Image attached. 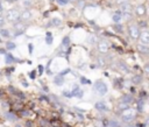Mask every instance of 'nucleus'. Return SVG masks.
Returning a JSON list of instances; mask_svg holds the SVG:
<instances>
[{"label": "nucleus", "mask_w": 149, "mask_h": 127, "mask_svg": "<svg viewBox=\"0 0 149 127\" xmlns=\"http://www.w3.org/2000/svg\"><path fill=\"white\" fill-rule=\"evenodd\" d=\"M1 10H2V8H1V7H0V17H1Z\"/></svg>", "instance_id": "obj_44"}, {"label": "nucleus", "mask_w": 149, "mask_h": 127, "mask_svg": "<svg viewBox=\"0 0 149 127\" xmlns=\"http://www.w3.org/2000/svg\"><path fill=\"white\" fill-rule=\"evenodd\" d=\"M138 39H140V42H141L142 44L148 46V44H149V32H148V30L140 32L139 37H138Z\"/></svg>", "instance_id": "obj_5"}, {"label": "nucleus", "mask_w": 149, "mask_h": 127, "mask_svg": "<svg viewBox=\"0 0 149 127\" xmlns=\"http://www.w3.org/2000/svg\"><path fill=\"white\" fill-rule=\"evenodd\" d=\"M120 10H121V14L122 13H130V11H132V5L128 4V3L122 4V5H120Z\"/></svg>", "instance_id": "obj_9"}, {"label": "nucleus", "mask_w": 149, "mask_h": 127, "mask_svg": "<svg viewBox=\"0 0 149 127\" xmlns=\"http://www.w3.org/2000/svg\"><path fill=\"white\" fill-rule=\"evenodd\" d=\"M94 106H96V108H97V110H98V111H102V112H106V111L108 110V108H107V105H106L105 101H97Z\"/></svg>", "instance_id": "obj_8"}, {"label": "nucleus", "mask_w": 149, "mask_h": 127, "mask_svg": "<svg viewBox=\"0 0 149 127\" xmlns=\"http://www.w3.org/2000/svg\"><path fill=\"white\" fill-rule=\"evenodd\" d=\"M141 80H142V77L140 76V75H138V76H135L134 78H133V82H134V84H139Z\"/></svg>", "instance_id": "obj_26"}, {"label": "nucleus", "mask_w": 149, "mask_h": 127, "mask_svg": "<svg viewBox=\"0 0 149 127\" xmlns=\"http://www.w3.org/2000/svg\"><path fill=\"white\" fill-rule=\"evenodd\" d=\"M138 49H139L140 53L144 54V55H147V54H148V51H149L148 46H146V44H142V43H140L139 46H138Z\"/></svg>", "instance_id": "obj_14"}, {"label": "nucleus", "mask_w": 149, "mask_h": 127, "mask_svg": "<svg viewBox=\"0 0 149 127\" xmlns=\"http://www.w3.org/2000/svg\"><path fill=\"white\" fill-rule=\"evenodd\" d=\"M27 29V26L24 24V22H16V24L14 25V30H15V36H19L21 34H24Z\"/></svg>", "instance_id": "obj_4"}, {"label": "nucleus", "mask_w": 149, "mask_h": 127, "mask_svg": "<svg viewBox=\"0 0 149 127\" xmlns=\"http://www.w3.org/2000/svg\"><path fill=\"white\" fill-rule=\"evenodd\" d=\"M14 62V57L12 54H6V63L7 64H12Z\"/></svg>", "instance_id": "obj_17"}, {"label": "nucleus", "mask_w": 149, "mask_h": 127, "mask_svg": "<svg viewBox=\"0 0 149 127\" xmlns=\"http://www.w3.org/2000/svg\"><path fill=\"white\" fill-rule=\"evenodd\" d=\"M68 1H74V0H68Z\"/></svg>", "instance_id": "obj_45"}, {"label": "nucleus", "mask_w": 149, "mask_h": 127, "mask_svg": "<svg viewBox=\"0 0 149 127\" xmlns=\"http://www.w3.org/2000/svg\"><path fill=\"white\" fill-rule=\"evenodd\" d=\"M113 29L115 30V32H119V33H120V32H122V26H120V25H115V26H113Z\"/></svg>", "instance_id": "obj_27"}, {"label": "nucleus", "mask_w": 149, "mask_h": 127, "mask_svg": "<svg viewBox=\"0 0 149 127\" xmlns=\"http://www.w3.org/2000/svg\"><path fill=\"white\" fill-rule=\"evenodd\" d=\"M38 72H40L38 75H42V74H43V67H42V65H40V67H38Z\"/></svg>", "instance_id": "obj_38"}, {"label": "nucleus", "mask_w": 149, "mask_h": 127, "mask_svg": "<svg viewBox=\"0 0 149 127\" xmlns=\"http://www.w3.org/2000/svg\"><path fill=\"white\" fill-rule=\"evenodd\" d=\"M29 50H30V53L33 51V44H29Z\"/></svg>", "instance_id": "obj_41"}, {"label": "nucleus", "mask_w": 149, "mask_h": 127, "mask_svg": "<svg viewBox=\"0 0 149 127\" xmlns=\"http://www.w3.org/2000/svg\"><path fill=\"white\" fill-rule=\"evenodd\" d=\"M119 68H120L122 71H125V72H128V67H127V65L124 63V62H119Z\"/></svg>", "instance_id": "obj_20"}, {"label": "nucleus", "mask_w": 149, "mask_h": 127, "mask_svg": "<svg viewBox=\"0 0 149 127\" xmlns=\"http://www.w3.org/2000/svg\"><path fill=\"white\" fill-rule=\"evenodd\" d=\"M71 96H74V97L80 98L82 96H83V91H82L80 89H79V87L77 86V85H74V90H72Z\"/></svg>", "instance_id": "obj_13"}, {"label": "nucleus", "mask_w": 149, "mask_h": 127, "mask_svg": "<svg viewBox=\"0 0 149 127\" xmlns=\"http://www.w3.org/2000/svg\"><path fill=\"white\" fill-rule=\"evenodd\" d=\"M128 107H129L128 104L124 103V101H121V103L119 104V108H120L121 111H124V110H128Z\"/></svg>", "instance_id": "obj_22"}, {"label": "nucleus", "mask_w": 149, "mask_h": 127, "mask_svg": "<svg viewBox=\"0 0 149 127\" xmlns=\"http://www.w3.org/2000/svg\"><path fill=\"white\" fill-rule=\"evenodd\" d=\"M144 74H146V75L149 74V63L144 64Z\"/></svg>", "instance_id": "obj_32"}, {"label": "nucleus", "mask_w": 149, "mask_h": 127, "mask_svg": "<svg viewBox=\"0 0 149 127\" xmlns=\"http://www.w3.org/2000/svg\"><path fill=\"white\" fill-rule=\"evenodd\" d=\"M0 35L2 37H5V39H8L10 37V32L7 29H0Z\"/></svg>", "instance_id": "obj_18"}, {"label": "nucleus", "mask_w": 149, "mask_h": 127, "mask_svg": "<svg viewBox=\"0 0 149 127\" xmlns=\"http://www.w3.org/2000/svg\"><path fill=\"white\" fill-rule=\"evenodd\" d=\"M30 78H35V71L30 72Z\"/></svg>", "instance_id": "obj_40"}, {"label": "nucleus", "mask_w": 149, "mask_h": 127, "mask_svg": "<svg viewBox=\"0 0 149 127\" xmlns=\"http://www.w3.org/2000/svg\"><path fill=\"white\" fill-rule=\"evenodd\" d=\"M127 112H125L124 114H121V120L124 122H132L134 120V118H135V113L133 112V111H129V110H126Z\"/></svg>", "instance_id": "obj_3"}, {"label": "nucleus", "mask_w": 149, "mask_h": 127, "mask_svg": "<svg viewBox=\"0 0 149 127\" xmlns=\"http://www.w3.org/2000/svg\"><path fill=\"white\" fill-rule=\"evenodd\" d=\"M56 1H57V4L62 5V6H64V5H66V4L69 3L68 0H56Z\"/></svg>", "instance_id": "obj_29"}, {"label": "nucleus", "mask_w": 149, "mask_h": 127, "mask_svg": "<svg viewBox=\"0 0 149 127\" xmlns=\"http://www.w3.org/2000/svg\"><path fill=\"white\" fill-rule=\"evenodd\" d=\"M116 3H118L119 5H122V4L128 3V0H116Z\"/></svg>", "instance_id": "obj_35"}, {"label": "nucleus", "mask_w": 149, "mask_h": 127, "mask_svg": "<svg viewBox=\"0 0 149 127\" xmlns=\"http://www.w3.org/2000/svg\"><path fill=\"white\" fill-rule=\"evenodd\" d=\"M46 42H47V44L52 43V36H51V33H49V32L47 33V36H46Z\"/></svg>", "instance_id": "obj_21"}, {"label": "nucleus", "mask_w": 149, "mask_h": 127, "mask_svg": "<svg viewBox=\"0 0 149 127\" xmlns=\"http://www.w3.org/2000/svg\"><path fill=\"white\" fill-rule=\"evenodd\" d=\"M108 125H110V127H120V124L115 120H111L108 122Z\"/></svg>", "instance_id": "obj_25"}, {"label": "nucleus", "mask_w": 149, "mask_h": 127, "mask_svg": "<svg viewBox=\"0 0 149 127\" xmlns=\"http://www.w3.org/2000/svg\"><path fill=\"white\" fill-rule=\"evenodd\" d=\"M134 100V98H133V96L130 93H126V94H124L121 97V101H124V103H126V104H130L132 101Z\"/></svg>", "instance_id": "obj_11"}, {"label": "nucleus", "mask_w": 149, "mask_h": 127, "mask_svg": "<svg viewBox=\"0 0 149 127\" xmlns=\"http://www.w3.org/2000/svg\"><path fill=\"white\" fill-rule=\"evenodd\" d=\"M122 14H121V12H118L116 14H114L113 17H112V19H113V21H114L115 24H119L120 21H121V19H122Z\"/></svg>", "instance_id": "obj_15"}, {"label": "nucleus", "mask_w": 149, "mask_h": 127, "mask_svg": "<svg viewBox=\"0 0 149 127\" xmlns=\"http://www.w3.org/2000/svg\"><path fill=\"white\" fill-rule=\"evenodd\" d=\"M128 32H129V36L132 37L133 40H136V39L139 37L140 30H139V27L138 26H129Z\"/></svg>", "instance_id": "obj_6"}, {"label": "nucleus", "mask_w": 149, "mask_h": 127, "mask_svg": "<svg viewBox=\"0 0 149 127\" xmlns=\"http://www.w3.org/2000/svg\"><path fill=\"white\" fill-rule=\"evenodd\" d=\"M6 18L7 21H10V22H16L20 20V14L16 10H10L6 14Z\"/></svg>", "instance_id": "obj_2"}, {"label": "nucleus", "mask_w": 149, "mask_h": 127, "mask_svg": "<svg viewBox=\"0 0 149 127\" xmlns=\"http://www.w3.org/2000/svg\"><path fill=\"white\" fill-rule=\"evenodd\" d=\"M97 48H98V50L100 51L102 54H106L107 51H108V49H110V46H108V43L106 42V41H99L98 42V46H97Z\"/></svg>", "instance_id": "obj_7"}, {"label": "nucleus", "mask_w": 149, "mask_h": 127, "mask_svg": "<svg viewBox=\"0 0 149 127\" xmlns=\"http://www.w3.org/2000/svg\"><path fill=\"white\" fill-rule=\"evenodd\" d=\"M93 89H94V90L98 92V94H100V96H104V94L107 93V85H106L104 82H97V83H94Z\"/></svg>", "instance_id": "obj_1"}, {"label": "nucleus", "mask_w": 149, "mask_h": 127, "mask_svg": "<svg viewBox=\"0 0 149 127\" xmlns=\"http://www.w3.org/2000/svg\"><path fill=\"white\" fill-rule=\"evenodd\" d=\"M135 12H136V14H138L139 17H143V15L146 14V12H147L146 6H144V5H139V6L135 8Z\"/></svg>", "instance_id": "obj_10"}, {"label": "nucleus", "mask_w": 149, "mask_h": 127, "mask_svg": "<svg viewBox=\"0 0 149 127\" xmlns=\"http://www.w3.org/2000/svg\"><path fill=\"white\" fill-rule=\"evenodd\" d=\"M26 126L27 127H33V122H32V121H26Z\"/></svg>", "instance_id": "obj_39"}, {"label": "nucleus", "mask_w": 149, "mask_h": 127, "mask_svg": "<svg viewBox=\"0 0 149 127\" xmlns=\"http://www.w3.org/2000/svg\"><path fill=\"white\" fill-rule=\"evenodd\" d=\"M15 48H16L15 43H13V42H7V44H6V49H7V50H14Z\"/></svg>", "instance_id": "obj_19"}, {"label": "nucleus", "mask_w": 149, "mask_h": 127, "mask_svg": "<svg viewBox=\"0 0 149 127\" xmlns=\"http://www.w3.org/2000/svg\"><path fill=\"white\" fill-rule=\"evenodd\" d=\"M0 53H1V54H5V50H4V49H0Z\"/></svg>", "instance_id": "obj_43"}, {"label": "nucleus", "mask_w": 149, "mask_h": 127, "mask_svg": "<svg viewBox=\"0 0 149 127\" xmlns=\"http://www.w3.org/2000/svg\"><path fill=\"white\" fill-rule=\"evenodd\" d=\"M63 94H64L65 97H69V98H70V97H72V96H71V93H70L69 91H63Z\"/></svg>", "instance_id": "obj_34"}, {"label": "nucleus", "mask_w": 149, "mask_h": 127, "mask_svg": "<svg viewBox=\"0 0 149 127\" xmlns=\"http://www.w3.org/2000/svg\"><path fill=\"white\" fill-rule=\"evenodd\" d=\"M6 117L7 118H10V119H13V120H16V117H15V115H13L12 113H7Z\"/></svg>", "instance_id": "obj_33"}, {"label": "nucleus", "mask_w": 149, "mask_h": 127, "mask_svg": "<svg viewBox=\"0 0 149 127\" xmlns=\"http://www.w3.org/2000/svg\"><path fill=\"white\" fill-rule=\"evenodd\" d=\"M63 83H64L63 76H61V75H58V76H56V78H55V84H57L58 86H61V85H62Z\"/></svg>", "instance_id": "obj_16"}, {"label": "nucleus", "mask_w": 149, "mask_h": 127, "mask_svg": "<svg viewBox=\"0 0 149 127\" xmlns=\"http://www.w3.org/2000/svg\"><path fill=\"white\" fill-rule=\"evenodd\" d=\"M69 44H70V39H69V36H65L64 39H63V44L62 46H64L65 48L69 47Z\"/></svg>", "instance_id": "obj_24"}, {"label": "nucleus", "mask_w": 149, "mask_h": 127, "mask_svg": "<svg viewBox=\"0 0 149 127\" xmlns=\"http://www.w3.org/2000/svg\"><path fill=\"white\" fill-rule=\"evenodd\" d=\"M32 18V13L29 12V11H24L22 13L20 14V20H24V21H27V20H29Z\"/></svg>", "instance_id": "obj_12"}, {"label": "nucleus", "mask_w": 149, "mask_h": 127, "mask_svg": "<svg viewBox=\"0 0 149 127\" xmlns=\"http://www.w3.org/2000/svg\"><path fill=\"white\" fill-rule=\"evenodd\" d=\"M143 100L142 99H140L139 101H138V111H139V112H142L143 111Z\"/></svg>", "instance_id": "obj_23"}, {"label": "nucleus", "mask_w": 149, "mask_h": 127, "mask_svg": "<svg viewBox=\"0 0 149 127\" xmlns=\"http://www.w3.org/2000/svg\"><path fill=\"white\" fill-rule=\"evenodd\" d=\"M127 127H133V126H127Z\"/></svg>", "instance_id": "obj_46"}, {"label": "nucleus", "mask_w": 149, "mask_h": 127, "mask_svg": "<svg viewBox=\"0 0 149 127\" xmlns=\"http://www.w3.org/2000/svg\"><path fill=\"white\" fill-rule=\"evenodd\" d=\"M51 24L54 25V26H60V25L62 24V21L60 20V19H54V20L51 21Z\"/></svg>", "instance_id": "obj_28"}, {"label": "nucleus", "mask_w": 149, "mask_h": 127, "mask_svg": "<svg viewBox=\"0 0 149 127\" xmlns=\"http://www.w3.org/2000/svg\"><path fill=\"white\" fill-rule=\"evenodd\" d=\"M51 125H52V126L54 127H60V121L58 120H51Z\"/></svg>", "instance_id": "obj_31"}, {"label": "nucleus", "mask_w": 149, "mask_h": 127, "mask_svg": "<svg viewBox=\"0 0 149 127\" xmlns=\"http://www.w3.org/2000/svg\"><path fill=\"white\" fill-rule=\"evenodd\" d=\"M5 25V19L2 17H0V27H2Z\"/></svg>", "instance_id": "obj_36"}, {"label": "nucleus", "mask_w": 149, "mask_h": 127, "mask_svg": "<svg viewBox=\"0 0 149 127\" xmlns=\"http://www.w3.org/2000/svg\"><path fill=\"white\" fill-rule=\"evenodd\" d=\"M140 25H141V26H144V27L147 26V24H146V22H140Z\"/></svg>", "instance_id": "obj_42"}, {"label": "nucleus", "mask_w": 149, "mask_h": 127, "mask_svg": "<svg viewBox=\"0 0 149 127\" xmlns=\"http://www.w3.org/2000/svg\"><path fill=\"white\" fill-rule=\"evenodd\" d=\"M80 80H82V84H91V82L88 79H86V78H84V77H82Z\"/></svg>", "instance_id": "obj_30"}, {"label": "nucleus", "mask_w": 149, "mask_h": 127, "mask_svg": "<svg viewBox=\"0 0 149 127\" xmlns=\"http://www.w3.org/2000/svg\"><path fill=\"white\" fill-rule=\"evenodd\" d=\"M68 72H70V69H66V70L62 71V72H61V76H64V75H66Z\"/></svg>", "instance_id": "obj_37"}]
</instances>
